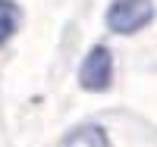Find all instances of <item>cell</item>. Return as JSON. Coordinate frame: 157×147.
I'll use <instances>...</instances> for the list:
<instances>
[{
    "label": "cell",
    "mask_w": 157,
    "mask_h": 147,
    "mask_svg": "<svg viewBox=\"0 0 157 147\" xmlns=\"http://www.w3.org/2000/svg\"><path fill=\"white\" fill-rule=\"evenodd\" d=\"M157 19V3L154 0H110L104 13V25L116 38H132L151 28Z\"/></svg>",
    "instance_id": "obj_1"
},
{
    "label": "cell",
    "mask_w": 157,
    "mask_h": 147,
    "mask_svg": "<svg viewBox=\"0 0 157 147\" xmlns=\"http://www.w3.org/2000/svg\"><path fill=\"white\" fill-rule=\"evenodd\" d=\"M60 147H113L110 131L101 122H78L60 138Z\"/></svg>",
    "instance_id": "obj_3"
},
{
    "label": "cell",
    "mask_w": 157,
    "mask_h": 147,
    "mask_svg": "<svg viewBox=\"0 0 157 147\" xmlns=\"http://www.w3.org/2000/svg\"><path fill=\"white\" fill-rule=\"evenodd\" d=\"M25 25V9L19 0H0V50H6Z\"/></svg>",
    "instance_id": "obj_4"
},
{
    "label": "cell",
    "mask_w": 157,
    "mask_h": 147,
    "mask_svg": "<svg viewBox=\"0 0 157 147\" xmlns=\"http://www.w3.org/2000/svg\"><path fill=\"white\" fill-rule=\"evenodd\" d=\"M113 78H116V57H113V47L107 41H94L88 47V53L78 63V75L75 82L82 91L88 94H104V91L113 88Z\"/></svg>",
    "instance_id": "obj_2"
}]
</instances>
